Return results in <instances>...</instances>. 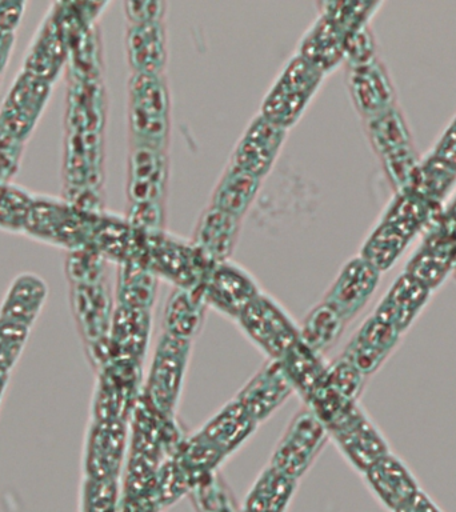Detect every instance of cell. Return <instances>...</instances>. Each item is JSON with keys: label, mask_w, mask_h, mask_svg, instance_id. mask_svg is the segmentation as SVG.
I'll return each mask as SVG.
<instances>
[{"label": "cell", "mask_w": 456, "mask_h": 512, "mask_svg": "<svg viewBox=\"0 0 456 512\" xmlns=\"http://www.w3.org/2000/svg\"><path fill=\"white\" fill-rule=\"evenodd\" d=\"M343 320L330 304L326 302L320 304L311 312L304 324L303 335L308 346L319 350L332 343L342 330Z\"/></svg>", "instance_id": "17"}, {"label": "cell", "mask_w": 456, "mask_h": 512, "mask_svg": "<svg viewBox=\"0 0 456 512\" xmlns=\"http://www.w3.org/2000/svg\"><path fill=\"white\" fill-rule=\"evenodd\" d=\"M126 222L138 231H162L163 224L166 222L163 202L130 203Z\"/></svg>", "instance_id": "21"}, {"label": "cell", "mask_w": 456, "mask_h": 512, "mask_svg": "<svg viewBox=\"0 0 456 512\" xmlns=\"http://www.w3.org/2000/svg\"><path fill=\"white\" fill-rule=\"evenodd\" d=\"M239 230V218L210 204L196 223L192 243L212 262H226L239 238Z\"/></svg>", "instance_id": "9"}, {"label": "cell", "mask_w": 456, "mask_h": 512, "mask_svg": "<svg viewBox=\"0 0 456 512\" xmlns=\"http://www.w3.org/2000/svg\"><path fill=\"white\" fill-rule=\"evenodd\" d=\"M346 35L334 22L320 15L300 40L296 54L326 75L344 59Z\"/></svg>", "instance_id": "10"}, {"label": "cell", "mask_w": 456, "mask_h": 512, "mask_svg": "<svg viewBox=\"0 0 456 512\" xmlns=\"http://www.w3.org/2000/svg\"><path fill=\"white\" fill-rule=\"evenodd\" d=\"M378 276L379 271L362 256L351 260L332 284L324 302L330 304L344 320L351 318L374 292Z\"/></svg>", "instance_id": "7"}, {"label": "cell", "mask_w": 456, "mask_h": 512, "mask_svg": "<svg viewBox=\"0 0 456 512\" xmlns=\"http://www.w3.org/2000/svg\"><path fill=\"white\" fill-rule=\"evenodd\" d=\"M50 92L47 80L26 71L19 74L0 110V130L24 142L34 130Z\"/></svg>", "instance_id": "3"}, {"label": "cell", "mask_w": 456, "mask_h": 512, "mask_svg": "<svg viewBox=\"0 0 456 512\" xmlns=\"http://www.w3.org/2000/svg\"><path fill=\"white\" fill-rule=\"evenodd\" d=\"M124 14L130 24L163 22L167 4L163 2H124Z\"/></svg>", "instance_id": "23"}, {"label": "cell", "mask_w": 456, "mask_h": 512, "mask_svg": "<svg viewBox=\"0 0 456 512\" xmlns=\"http://www.w3.org/2000/svg\"><path fill=\"white\" fill-rule=\"evenodd\" d=\"M47 296V287L35 275H22L15 280L4 300L0 318L31 326Z\"/></svg>", "instance_id": "13"}, {"label": "cell", "mask_w": 456, "mask_h": 512, "mask_svg": "<svg viewBox=\"0 0 456 512\" xmlns=\"http://www.w3.org/2000/svg\"><path fill=\"white\" fill-rule=\"evenodd\" d=\"M286 134L287 130L263 115L255 116L236 144L231 164L263 179L274 167Z\"/></svg>", "instance_id": "4"}, {"label": "cell", "mask_w": 456, "mask_h": 512, "mask_svg": "<svg viewBox=\"0 0 456 512\" xmlns=\"http://www.w3.org/2000/svg\"><path fill=\"white\" fill-rule=\"evenodd\" d=\"M126 51L132 74L163 75L167 63L164 23L130 24L126 34Z\"/></svg>", "instance_id": "8"}, {"label": "cell", "mask_w": 456, "mask_h": 512, "mask_svg": "<svg viewBox=\"0 0 456 512\" xmlns=\"http://www.w3.org/2000/svg\"><path fill=\"white\" fill-rule=\"evenodd\" d=\"M262 179L230 163L212 194L211 206L242 219L258 195Z\"/></svg>", "instance_id": "11"}, {"label": "cell", "mask_w": 456, "mask_h": 512, "mask_svg": "<svg viewBox=\"0 0 456 512\" xmlns=\"http://www.w3.org/2000/svg\"><path fill=\"white\" fill-rule=\"evenodd\" d=\"M24 7L26 3L23 2H0V30L14 34L22 20Z\"/></svg>", "instance_id": "24"}, {"label": "cell", "mask_w": 456, "mask_h": 512, "mask_svg": "<svg viewBox=\"0 0 456 512\" xmlns=\"http://www.w3.org/2000/svg\"><path fill=\"white\" fill-rule=\"evenodd\" d=\"M120 279H123L120 291L128 304L146 306L150 302L155 292V278L150 271L144 270L136 262H128Z\"/></svg>", "instance_id": "19"}, {"label": "cell", "mask_w": 456, "mask_h": 512, "mask_svg": "<svg viewBox=\"0 0 456 512\" xmlns=\"http://www.w3.org/2000/svg\"><path fill=\"white\" fill-rule=\"evenodd\" d=\"M370 134L372 143L382 155L407 144L406 130L392 110L370 120Z\"/></svg>", "instance_id": "18"}, {"label": "cell", "mask_w": 456, "mask_h": 512, "mask_svg": "<svg viewBox=\"0 0 456 512\" xmlns=\"http://www.w3.org/2000/svg\"><path fill=\"white\" fill-rule=\"evenodd\" d=\"M202 292L216 307L239 315L259 295L251 276L227 260L215 263L207 272Z\"/></svg>", "instance_id": "6"}, {"label": "cell", "mask_w": 456, "mask_h": 512, "mask_svg": "<svg viewBox=\"0 0 456 512\" xmlns=\"http://www.w3.org/2000/svg\"><path fill=\"white\" fill-rule=\"evenodd\" d=\"M15 36L12 32L0 30V74L7 66L10 59L12 48H14Z\"/></svg>", "instance_id": "26"}, {"label": "cell", "mask_w": 456, "mask_h": 512, "mask_svg": "<svg viewBox=\"0 0 456 512\" xmlns=\"http://www.w3.org/2000/svg\"><path fill=\"white\" fill-rule=\"evenodd\" d=\"M26 324L0 318V367L10 371L14 366L28 335Z\"/></svg>", "instance_id": "20"}, {"label": "cell", "mask_w": 456, "mask_h": 512, "mask_svg": "<svg viewBox=\"0 0 456 512\" xmlns=\"http://www.w3.org/2000/svg\"><path fill=\"white\" fill-rule=\"evenodd\" d=\"M442 224L444 234H446V238L456 240V202L454 206H452L451 210L448 211L446 220H444Z\"/></svg>", "instance_id": "27"}, {"label": "cell", "mask_w": 456, "mask_h": 512, "mask_svg": "<svg viewBox=\"0 0 456 512\" xmlns=\"http://www.w3.org/2000/svg\"><path fill=\"white\" fill-rule=\"evenodd\" d=\"M323 78L302 56H292L268 90L259 114L288 130L302 118Z\"/></svg>", "instance_id": "2"}, {"label": "cell", "mask_w": 456, "mask_h": 512, "mask_svg": "<svg viewBox=\"0 0 456 512\" xmlns=\"http://www.w3.org/2000/svg\"><path fill=\"white\" fill-rule=\"evenodd\" d=\"M406 242V236L398 228L384 222L366 243L362 258L371 263L376 270H384L398 258Z\"/></svg>", "instance_id": "16"}, {"label": "cell", "mask_w": 456, "mask_h": 512, "mask_svg": "<svg viewBox=\"0 0 456 512\" xmlns=\"http://www.w3.org/2000/svg\"><path fill=\"white\" fill-rule=\"evenodd\" d=\"M7 379H8V371L4 370V368L0 367V398H2L4 387H6Z\"/></svg>", "instance_id": "28"}, {"label": "cell", "mask_w": 456, "mask_h": 512, "mask_svg": "<svg viewBox=\"0 0 456 512\" xmlns=\"http://www.w3.org/2000/svg\"><path fill=\"white\" fill-rule=\"evenodd\" d=\"M398 328L379 318L371 319L360 331L352 346V359L363 371L374 370L396 340Z\"/></svg>", "instance_id": "15"}, {"label": "cell", "mask_w": 456, "mask_h": 512, "mask_svg": "<svg viewBox=\"0 0 456 512\" xmlns=\"http://www.w3.org/2000/svg\"><path fill=\"white\" fill-rule=\"evenodd\" d=\"M426 288L411 275L403 276L395 287H392L390 294L380 306L376 318L391 323L400 330L411 322L416 310L422 306L427 296Z\"/></svg>", "instance_id": "14"}, {"label": "cell", "mask_w": 456, "mask_h": 512, "mask_svg": "<svg viewBox=\"0 0 456 512\" xmlns=\"http://www.w3.org/2000/svg\"><path fill=\"white\" fill-rule=\"evenodd\" d=\"M23 142L0 130V183H7L18 171Z\"/></svg>", "instance_id": "22"}, {"label": "cell", "mask_w": 456, "mask_h": 512, "mask_svg": "<svg viewBox=\"0 0 456 512\" xmlns=\"http://www.w3.org/2000/svg\"><path fill=\"white\" fill-rule=\"evenodd\" d=\"M168 182L166 150L132 144L128 158L127 196L130 203L163 202Z\"/></svg>", "instance_id": "5"}, {"label": "cell", "mask_w": 456, "mask_h": 512, "mask_svg": "<svg viewBox=\"0 0 456 512\" xmlns=\"http://www.w3.org/2000/svg\"><path fill=\"white\" fill-rule=\"evenodd\" d=\"M128 126L132 144L167 150L171 100L163 75L132 74L128 82Z\"/></svg>", "instance_id": "1"}, {"label": "cell", "mask_w": 456, "mask_h": 512, "mask_svg": "<svg viewBox=\"0 0 456 512\" xmlns=\"http://www.w3.org/2000/svg\"><path fill=\"white\" fill-rule=\"evenodd\" d=\"M435 158L456 172V122L444 135L435 152Z\"/></svg>", "instance_id": "25"}, {"label": "cell", "mask_w": 456, "mask_h": 512, "mask_svg": "<svg viewBox=\"0 0 456 512\" xmlns=\"http://www.w3.org/2000/svg\"><path fill=\"white\" fill-rule=\"evenodd\" d=\"M350 90L356 107L368 119L390 110V87L382 70L374 62L350 71Z\"/></svg>", "instance_id": "12"}]
</instances>
